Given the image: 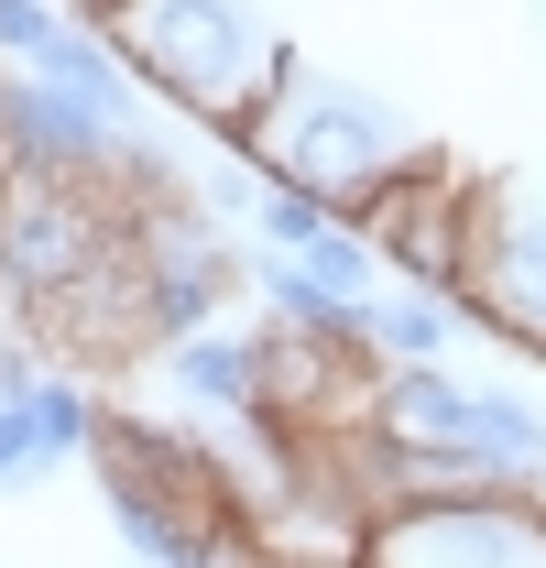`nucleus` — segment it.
Returning a JSON list of instances; mask_svg holds the SVG:
<instances>
[{"label":"nucleus","instance_id":"15","mask_svg":"<svg viewBox=\"0 0 546 568\" xmlns=\"http://www.w3.org/2000/svg\"><path fill=\"white\" fill-rule=\"evenodd\" d=\"M67 33V0H0V67H33Z\"/></svg>","mask_w":546,"mask_h":568},{"label":"nucleus","instance_id":"9","mask_svg":"<svg viewBox=\"0 0 546 568\" xmlns=\"http://www.w3.org/2000/svg\"><path fill=\"white\" fill-rule=\"evenodd\" d=\"M372 426L405 437V448H459V437H471V383H459L448 361H383Z\"/></svg>","mask_w":546,"mask_h":568},{"label":"nucleus","instance_id":"5","mask_svg":"<svg viewBox=\"0 0 546 568\" xmlns=\"http://www.w3.org/2000/svg\"><path fill=\"white\" fill-rule=\"evenodd\" d=\"M132 142L110 132L99 110H77L67 88L0 67V164H33V175H121Z\"/></svg>","mask_w":546,"mask_h":568},{"label":"nucleus","instance_id":"18","mask_svg":"<svg viewBox=\"0 0 546 568\" xmlns=\"http://www.w3.org/2000/svg\"><path fill=\"white\" fill-rule=\"evenodd\" d=\"M121 568H153V558H121Z\"/></svg>","mask_w":546,"mask_h":568},{"label":"nucleus","instance_id":"4","mask_svg":"<svg viewBox=\"0 0 546 568\" xmlns=\"http://www.w3.org/2000/svg\"><path fill=\"white\" fill-rule=\"evenodd\" d=\"M481 339L546 361V197L536 186H471V295Z\"/></svg>","mask_w":546,"mask_h":568},{"label":"nucleus","instance_id":"11","mask_svg":"<svg viewBox=\"0 0 546 568\" xmlns=\"http://www.w3.org/2000/svg\"><path fill=\"white\" fill-rule=\"evenodd\" d=\"M459 328H481L459 295H426V284H383L372 306H361V339L383 361H448L459 351Z\"/></svg>","mask_w":546,"mask_h":568},{"label":"nucleus","instance_id":"17","mask_svg":"<svg viewBox=\"0 0 546 568\" xmlns=\"http://www.w3.org/2000/svg\"><path fill=\"white\" fill-rule=\"evenodd\" d=\"M67 22H99V33H121V22H132V0H67Z\"/></svg>","mask_w":546,"mask_h":568},{"label":"nucleus","instance_id":"2","mask_svg":"<svg viewBox=\"0 0 546 568\" xmlns=\"http://www.w3.org/2000/svg\"><path fill=\"white\" fill-rule=\"evenodd\" d=\"M263 175H295V186H317L340 219H361L394 175H405L426 142H405V121L383 110V99H361V88H340V77H306L284 67V88H273V110L252 121V142H241Z\"/></svg>","mask_w":546,"mask_h":568},{"label":"nucleus","instance_id":"6","mask_svg":"<svg viewBox=\"0 0 546 568\" xmlns=\"http://www.w3.org/2000/svg\"><path fill=\"white\" fill-rule=\"evenodd\" d=\"M11 77H44V88H67L77 110H99L121 142H153V88H142V67L121 55V33H99V22H67L33 67H11Z\"/></svg>","mask_w":546,"mask_h":568},{"label":"nucleus","instance_id":"12","mask_svg":"<svg viewBox=\"0 0 546 568\" xmlns=\"http://www.w3.org/2000/svg\"><path fill=\"white\" fill-rule=\"evenodd\" d=\"M252 295H263L273 328H306V339H361V306L340 284H317L295 252H252Z\"/></svg>","mask_w":546,"mask_h":568},{"label":"nucleus","instance_id":"13","mask_svg":"<svg viewBox=\"0 0 546 568\" xmlns=\"http://www.w3.org/2000/svg\"><path fill=\"white\" fill-rule=\"evenodd\" d=\"M295 263H306L317 284H340L350 306H372V295H383V252H372V230H361V219H328V230H317Z\"/></svg>","mask_w":546,"mask_h":568},{"label":"nucleus","instance_id":"14","mask_svg":"<svg viewBox=\"0 0 546 568\" xmlns=\"http://www.w3.org/2000/svg\"><path fill=\"white\" fill-rule=\"evenodd\" d=\"M328 197H317V186H295V175H263V209H252V241H263V252H306V241H317V230H328Z\"/></svg>","mask_w":546,"mask_h":568},{"label":"nucleus","instance_id":"16","mask_svg":"<svg viewBox=\"0 0 546 568\" xmlns=\"http://www.w3.org/2000/svg\"><path fill=\"white\" fill-rule=\"evenodd\" d=\"M22 481H33V448H22V416L0 405V493H22Z\"/></svg>","mask_w":546,"mask_h":568},{"label":"nucleus","instance_id":"19","mask_svg":"<svg viewBox=\"0 0 546 568\" xmlns=\"http://www.w3.org/2000/svg\"><path fill=\"white\" fill-rule=\"evenodd\" d=\"M0 306H11V295H0Z\"/></svg>","mask_w":546,"mask_h":568},{"label":"nucleus","instance_id":"10","mask_svg":"<svg viewBox=\"0 0 546 568\" xmlns=\"http://www.w3.org/2000/svg\"><path fill=\"white\" fill-rule=\"evenodd\" d=\"M11 416H22L33 481H44V470H67V459H88V448H99L110 405H99V372H67V361H55V372H44V383H33V394L11 405Z\"/></svg>","mask_w":546,"mask_h":568},{"label":"nucleus","instance_id":"3","mask_svg":"<svg viewBox=\"0 0 546 568\" xmlns=\"http://www.w3.org/2000/svg\"><path fill=\"white\" fill-rule=\"evenodd\" d=\"M361 568H546V493H448L383 514Z\"/></svg>","mask_w":546,"mask_h":568},{"label":"nucleus","instance_id":"7","mask_svg":"<svg viewBox=\"0 0 546 568\" xmlns=\"http://www.w3.org/2000/svg\"><path fill=\"white\" fill-rule=\"evenodd\" d=\"M164 383L186 394V416H219L241 426L263 405V328H186V339H164Z\"/></svg>","mask_w":546,"mask_h":568},{"label":"nucleus","instance_id":"1","mask_svg":"<svg viewBox=\"0 0 546 568\" xmlns=\"http://www.w3.org/2000/svg\"><path fill=\"white\" fill-rule=\"evenodd\" d=\"M121 55L142 67V88L164 99V110H186L208 142H252V121L273 110V88H284V44L263 33V11L252 0H132V22H121Z\"/></svg>","mask_w":546,"mask_h":568},{"label":"nucleus","instance_id":"8","mask_svg":"<svg viewBox=\"0 0 546 568\" xmlns=\"http://www.w3.org/2000/svg\"><path fill=\"white\" fill-rule=\"evenodd\" d=\"M459 448L481 459L492 493H546V405L525 383H471V437Z\"/></svg>","mask_w":546,"mask_h":568}]
</instances>
